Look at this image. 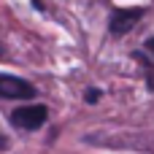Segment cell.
<instances>
[{"instance_id": "obj_4", "label": "cell", "mask_w": 154, "mask_h": 154, "mask_svg": "<svg viewBox=\"0 0 154 154\" xmlns=\"http://www.w3.org/2000/svg\"><path fill=\"white\" fill-rule=\"evenodd\" d=\"M100 100V89H87V103H97Z\"/></svg>"}, {"instance_id": "obj_3", "label": "cell", "mask_w": 154, "mask_h": 154, "mask_svg": "<svg viewBox=\"0 0 154 154\" xmlns=\"http://www.w3.org/2000/svg\"><path fill=\"white\" fill-rule=\"evenodd\" d=\"M143 8H116L114 14H111V19H108V30H111V35H127L141 19H143Z\"/></svg>"}, {"instance_id": "obj_1", "label": "cell", "mask_w": 154, "mask_h": 154, "mask_svg": "<svg viewBox=\"0 0 154 154\" xmlns=\"http://www.w3.org/2000/svg\"><path fill=\"white\" fill-rule=\"evenodd\" d=\"M46 116H49L46 106H22L11 114V125L19 130H38L46 125Z\"/></svg>"}, {"instance_id": "obj_6", "label": "cell", "mask_w": 154, "mask_h": 154, "mask_svg": "<svg viewBox=\"0 0 154 154\" xmlns=\"http://www.w3.org/2000/svg\"><path fill=\"white\" fill-rule=\"evenodd\" d=\"M0 149H5V141H3V138H0Z\"/></svg>"}, {"instance_id": "obj_2", "label": "cell", "mask_w": 154, "mask_h": 154, "mask_svg": "<svg viewBox=\"0 0 154 154\" xmlns=\"http://www.w3.org/2000/svg\"><path fill=\"white\" fill-rule=\"evenodd\" d=\"M0 97L5 100H30L35 97V87L19 76H8V73H0Z\"/></svg>"}, {"instance_id": "obj_5", "label": "cell", "mask_w": 154, "mask_h": 154, "mask_svg": "<svg viewBox=\"0 0 154 154\" xmlns=\"http://www.w3.org/2000/svg\"><path fill=\"white\" fill-rule=\"evenodd\" d=\"M143 49H146V51H152V54H154V38H149V41H146V46H143Z\"/></svg>"}]
</instances>
